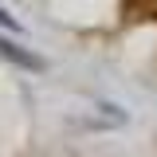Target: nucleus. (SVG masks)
Returning a JSON list of instances; mask_svg holds the SVG:
<instances>
[{
	"label": "nucleus",
	"mask_w": 157,
	"mask_h": 157,
	"mask_svg": "<svg viewBox=\"0 0 157 157\" xmlns=\"http://www.w3.org/2000/svg\"><path fill=\"white\" fill-rule=\"evenodd\" d=\"M0 55L4 59H12V63H20V67H28V71H36V67H43L28 47H20L16 39H8V36H0Z\"/></svg>",
	"instance_id": "f257e3e1"
}]
</instances>
